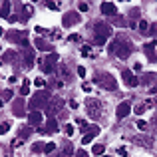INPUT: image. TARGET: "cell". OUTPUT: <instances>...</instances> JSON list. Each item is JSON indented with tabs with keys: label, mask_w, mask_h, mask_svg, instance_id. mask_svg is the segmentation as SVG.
<instances>
[{
	"label": "cell",
	"mask_w": 157,
	"mask_h": 157,
	"mask_svg": "<svg viewBox=\"0 0 157 157\" xmlns=\"http://www.w3.org/2000/svg\"><path fill=\"white\" fill-rule=\"evenodd\" d=\"M109 52L117 54V58L125 60V58L131 54V42H129V40H125L123 36H119V38H117V40H115V42L109 46Z\"/></svg>",
	"instance_id": "1"
},
{
	"label": "cell",
	"mask_w": 157,
	"mask_h": 157,
	"mask_svg": "<svg viewBox=\"0 0 157 157\" xmlns=\"http://www.w3.org/2000/svg\"><path fill=\"white\" fill-rule=\"evenodd\" d=\"M109 36H111V28L107 26V24L100 22V24H96V26H94V38H96V46H104Z\"/></svg>",
	"instance_id": "2"
},
{
	"label": "cell",
	"mask_w": 157,
	"mask_h": 157,
	"mask_svg": "<svg viewBox=\"0 0 157 157\" xmlns=\"http://www.w3.org/2000/svg\"><path fill=\"white\" fill-rule=\"evenodd\" d=\"M46 104H50V96H48L46 92L34 94V96H32V100H30V109L32 111H38V109H42Z\"/></svg>",
	"instance_id": "3"
},
{
	"label": "cell",
	"mask_w": 157,
	"mask_h": 157,
	"mask_svg": "<svg viewBox=\"0 0 157 157\" xmlns=\"http://www.w3.org/2000/svg\"><path fill=\"white\" fill-rule=\"evenodd\" d=\"M98 84H100L101 88H105V90H115V88H117L113 76H109V74H101V76L98 78Z\"/></svg>",
	"instance_id": "4"
},
{
	"label": "cell",
	"mask_w": 157,
	"mask_h": 157,
	"mask_svg": "<svg viewBox=\"0 0 157 157\" xmlns=\"http://www.w3.org/2000/svg\"><path fill=\"white\" fill-rule=\"evenodd\" d=\"M78 22H80V14H78V12H66L64 18H62L64 28H72V26H76Z\"/></svg>",
	"instance_id": "5"
},
{
	"label": "cell",
	"mask_w": 157,
	"mask_h": 157,
	"mask_svg": "<svg viewBox=\"0 0 157 157\" xmlns=\"http://www.w3.org/2000/svg\"><path fill=\"white\" fill-rule=\"evenodd\" d=\"M121 78H123V82H125V86H131V88L139 86V80L133 76V72H129V70H123V72H121Z\"/></svg>",
	"instance_id": "6"
},
{
	"label": "cell",
	"mask_w": 157,
	"mask_h": 157,
	"mask_svg": "<svg viewBox=\"0 0 157 157\" xmlns=\"http://www.w3.org/2000/svg\"><path fill=\"white\" fill-rule=\"evenodd\" d=\"M12 113L16 115V117H22L26 111H24V100L22 98H18V100H14V104H12Z\"/></svg>",
	"instance_id": "7"
},
{
	"label": "cell",
	"mask_w": 157,
	"mask_h": 157,
	"mask_svg": "<svg viewBox=\"0 0 157 157\" xmlns=\"http://www.w3.org/2000/svg\"><path fill=\"white\" fill-rule=\"evenodd\" d=\"M129 111H131V104H129V101H121V104L117 105V109H115V115H117L119 119H123Z\"/></svg>",
	"instance_id": "8"
},
{
	"label": "cell",
	"mask_w": 157,
	"mask_h": 157,
	"mask_svg": "<svg viewBox=\"0 0 157 157\" xmlns=\"http://www.w3.org/2000/svg\"><path fill=\"white\" fill-rule=\"evenodd\" d=\"M42 119H44L42 111H32V113L28 115V121H30V127H32V125H40V123H42Z\"/></svg>",
	"instance_id": "9"
},
{
	"label": "cell",
	"mask_w": 157,
	"mask_h": 157,
	"mask_svg": "<svg viewBox=\"0 0 157 157\" xmlns=\"http://www.w3.org/2000/svg\"><path fill=\"white\" fill-rule=\"evenodd\" d=\"M115 4L113 2H101V14H105V16H113L115 14Z\"/></svg>",
	"instance_id": "10"
},
{
	"label": "cell",
	"mask_w": 157,
	"mask_h": 157,
	"mask_svg": "<svg viewBox=\"0 0 157 157\" xmlns=\"http://www.w3.org/2000/svg\"><path fill=\"white\" fill-rule=\"evenodd\" d=\"M60 107H62V100H58V98H56V100H52V101H50V105H48V111H46V113L52 117V115L56 113Z\"/></svg>",
	"instance_id": "11"
},
{
	"label": "cell",
	"mask_w": 157,
	"mask_h": 157,
	"mask_svg": "<svg viewBox=\"0 0 157 157\" xmlns=\"http://www.w3.org/2000/svg\"><path fill=\"white\" fill-rule=\"evenodd\" d=\"M88 107H90V115H92V117H96V115H100V104H98V101H94L92 98H90L88 100Z\"/></svg>",
	"instance_id": "12"
},
{
	"label": "cell",
	"mask_w": 157,
	"mask_h": 157,
	"mask_svg": "<svg viewBox=\"0 0 157 157\" xmlns=\"http://www.w3.org/2000/svg\"><path fill=\"white\" fill-rule=\"evenodd\" d=\"M155 44H157V42H151V44H145V46H143V50H145V54L149 56V60H151V62H155V60H157V54L153 52V50H155Z\"/></svg>",
	"instance_id": "13"
},
{
	"label": "cell",
	"mask_w": 157,
	"mask_h": 157,
	"mask_svg": "<svg viewBox=\"0 0 157 157\" xmlns=\"http://www.w3.org/2000/svg\"><path fill=\"white\" fill-rule=\"evenodd\" d=\"M98 133H100V127H94V129L90 131V133H86L84 137H82V143H84V145H88V143H92V139L96 137Z\"/></svg>",
	"instance_id": "14"
},
{
	"label": "cell",
	"mask_w": 157,
	"mask_h": 157,
	"mask_svg": "<svg viewBox=\"0 0 157 157\" xmlns=\"http://www.w3.org/2000/svg\"><path fill=\"white\" fill-rule=\"evenodd\" d=\"M32 62H34V50L26 48V54H24V66H26V68H30Z\"/></svg>",
	"instance_id": "15"
},
{
	"label": "cell",
	"mask_w": 157,
	"mask_h": 157,
	"mask_svg": "<svg viewBox=\"0 0 157 157\" xmlns=\"http://www.w3.org/2000/svg\"><path fill=\"white\" fill-rule=\"evenodd\" d=\"M36 48H38V50H42V52L52 50V46H50V44H48L44 38H38V40H36Z\"/></svg>",
	"instance_id": "16"
},
{
	"label": "cell",
	"mask_w": 157,
	"mask_h": 157,
	"mask_svg": "<svg viewBox=\"0 0 157 157\" xmlns=\"http://www.w3.org/2000/svg\"><path fill=\"white\" fill-rule=\"evenodd\" d=\"M10 6L12 4L8 2V0L2 2V8H0V16H2V18H10Z\"/></svg>",
	"instance_id": "17"
},
{
	"label": "cell",
	"mask_w": 157,
	"mask_h": 157,
	"mask_svg": "<svg viewBox=\"0 0 157 157\" xmlns=\"http://www.w3.org/2000/svg\"><path fill=\"white\" fill-rule=\"evenodd\" d=\"M44 129H46L48 133H56V131H58V121L54 117H50V119H48V127H44Z\"/></svg>",
	"instance_id": "18"
},
{
	"label": "cell",
	"mask_w": 157,
	"mask_h": 157,
	"mask_svg": "<svg viewBox=\"0 0 157 157\" xmlns=\"http://www.w3.org/2000/svg\"><path fill=\"white\" fill-rule=\"evenodd\" d=\"M20 94H22V96H28V94H30V80H28V78H24L22 88H20Z\"/></svg>",
	"instance_id": "19"
},
{
	"label": "cell",
	"mask_w": 157,
	"mask_h": 157,
	"mask_svg": "<svg viewBox=\"0 0 157 157\" xmlns=\"http://www.w3.org/2000/svg\"><path fill=\"white\" fill-rule=\"evenodd\" d=\"M82 56H86V58H96V54L92 52V48H90V46H82Z\"/></svg>",
	"instance_id": "20"
},
{
	"label": "cell",
	"mask_w": 157,
	"mask_h": 157,
	"mask_svg": "<svg viewBox=\"0 0 157 157\" xmlns=\"http://www.w3.org/2000/svg\"><path fill=\"white\" fill-rule=\"evenodd\" d=\"M92 153H94V155H104V145H100V143H96V145L92 147Z\"/></svg>",
	"instance_id": "21"
},
{
	"label": "cell",
	"mask_w": 157,
	"mask_h": 157,
	"mask_svg": "<svg viewBox=\"0 0 157 157\" xmlns=\"http://www.w3.org/2000/svg\"><path fill=\"white\" fill-rule=\"evenodd\" d=\"M44 62H46V64H50V66H54L58 62V54H50V56H46V60H44Z\"/></svg>",
	"instance_id": "22"
},
{
	"label": "cell",
	"mask_w": 157,
	"mask_h": 157,
	"mask_svg": "<svg viewBox=\"0 0 157 157\" xmlns=\"http://www.w3.org/2000/svg\"><path fill=\"white\" fill-rule=\"evenodd\" d=\"M10 131V123L8 121H4V123H0V135H4V133H8Z\"/></svg>",
	"instance_id": "23"
},
{
	"label": "cell",
	"mask_w": 157,
	"mask_h": 157,
	"mask_svg": "<svg viewBox=\"0 0 157 157\" xmlns=\"http://www.w3.org/2000/svg\"><path fill=\"white\" fill-rule=\"evenodd\" d=\"M147 28H149V24H147L145 20H141V22H139V32H141V34H147V32H149Z\"/></svg>",
	"instance_id": "24"
},
{
	"label": "cell",
	"mask_w": 157,
	"mask_h": 157,
	"mask_svg": "<svg viewBox=\"0 0 157 157\" xmlns=\"http://www.w3.org/2000/svg\"><path fill=\"white\" fill-rule=\"evenodd\" d=\"M64 131H66V135H68V137H70V135H74V131H76V127H74L72 123H68V125L64 127Z\"/></svg>",
	"instance_id": "25"
},
{
	"label": "cell",
	"mask_w": 157,
	"mask_h": 157,
	"mask_svg": "<svg viewBox=\"0 0 157 157\" xmlns=\"http://www.w3.org/2000/svg\"><path fill=\"white\" fill-rule=\"evenodd\" d=\"M135 113H137V115H141L143 113V111H147V107H145V104H139V105H135Z\"/></svg>",
	"instance_id": "26"
},
{
	"label": "cell",
	"mask_w": 157,
	"mask_h": 157,
	"mask_svg": "<svg viewBox=\"0 0 157 157\" xmlns=\"http://www.w3.org/2000/svg\"><path fill=\"white\" fill-rule=\"evenodd\" d=\"M34 86H36V88H44V86H46V80H42V78H36V80H34Z\"/></svg>",
	"instance_id": "27"
},
{
	"label": "cell",
	"mask_w": 157,
	"mask_h": 157,
	"mask_svg": "<svg viewBox=\"0 0 157 157\" xmlns=\"http://www.w3.org/2000/svg\"><path fill=\"white\" fill-rule=\"evenodd\" d=\"M30 131H32L30 127H22V129H20V137H22V139L28 137V135H30Z\"/></svg>",
	"instance_id": "28"
},
{
	"label": "cell",
	"mask_w": 157,
	"mask_h": 157,
	"mask_svg": "<svg viewBox=\"0 0 157 157\" xmlns=\"http://www.w3.org/2000/svg\"><path fill=\"white\" fill-rule=\"evenodd\" d=\"M76 125H80L82 129H84V127H88V121H86L84 117H78V119H76Z\"/></svg>",
	"instance_id": "29"
},
{
	"label": "cell",
	"mask_w": 157,
	"mask_h": 157,
	"mask_svg": "<svg viewBox=\"0 0 157 157\" xmlns=\"http://www.w3.org/2000/svg\"><path fill=\"white\" fill-rule=\"evenodd\" d=\"M32 151H34V153H38V151H44V143H34V145H32Z\"/></svg>",
	"instance_id": "30"
},
{
	"label": "cell",
	"mask_w": 157,
	"mask_h": 157,
	"mask_svg": "<svg viewBox=\"0 0 157 157\" xmlns=\"http://www.w3.org/2000/svg\"><path fill=\"white\" fill-rule=\"evenodd\" d=\"M135 125H137V129H141V131H145V129H147V121H143V119H139Z\"/></svg>",
	"instance_id": "31"
},
{
	"label": "cell",
	"mask_w": 157,
	"mask_h": 157,
	"mask_svg": "<svg viewBox=\"0 0 157 157\" xmlns=\"http://www.w3.org/2000/svg\"><path fill=\"white\" fill-rule=\"evenodd\" d=\"M4 100H12V92H10V90H4V92H2V101Z\"/></svg>",
	"instance_id": "32"
},
{
	"label": "cell",
	"mask_w": 157,
	"mask_h": 157,
	"mask_svg": "<svg viewBox=\"0 0 157 157\" xmlns=\"http://www.w3.org/2000/svg\"><path fill=\"white\" fill-rule=\"evenodd\" d=\"M54 149H56V145H54V143H46V145H44V151H46V153H52Z\"/></svg>",
	"instance_id": "33"
},
{
	"label": "cell",
	"mask_w": 157,
	"mask_h": 157,
	"mask_svg": "<svg viewBox=\"0 0 157 157\" xmlns=\"http://www.w3.org/2000/svg\"><path fill=\"white\" fill-rule=\"evenodd\" d=\"M46 6L50 8V10H60V4H58V2H48Z\"/></svg>",
	"instance_id": "34"
},
{
	"label": "cell",
	"mask_w": 157,
	"mask_h": 157,
	"mask_svg": "<svg viewBox=\"0 0 157 157\" xmlns=\"http://www.w3.org/2000/svg\"><path fill=\"white\" fill-rule=\"evenodd\" d=\"M78 8H80V12H86L90 8V4L88 2H80V4H78Z\"/></svg>",
	"instance_id": "35"
},
{
	"label": "cell",
	"mask_w": 157,
	"mask_h": 157,
	"mask_svg": "<svg viewBox=\"0 0 157 157\" xmlns=\"http://www.w3.org/2000/svg\"><path fill=\"white\" fill-rule=\"evenodd\" d=\"M68 40H70V42H80V36H78V34H70Z\"/></svg>",
	"instance_id": "36"
},
{
	"label": "cell",
	"mask_w": 157,
	"mask_h": 157,
	"mask_svg": "<svg viewBox=\"0 0 157 157\" xmlns=\"http://www.w3.org/2000/svg\"><path fill=\"white\" fill-rule=\"evenodd\" d=\"M12 56H14V52H6V54L2 56V62H8V60H10Z\"/></svg>",
	"instance_id": "37"
},
{
	"label": "cell",
	"mask_w": 157,
	"mask_h": 157,
	"mask_svg": "<svg viewBox=\"0 0 157 157\" xmlns=\"http://www.w3.org/2000/svg\"><path fill=\"white\" fill-rule=\"evenodd\" d=\"M117 153L121 155V157H127V149H125V147H119V149H117Z\"/></svg>",
	"instance_id": "38"
},
{
	"label": "cell",
	"mask_w": 157,
	"mask_h": 157,
	"mask_svg": "<svg viewBox=\"0 0 157 157\" xmlns=\"http://www.w3.org/2000/svg\"><path fill=\"white\" fill-rule=\"evenodd\" d=\"M42 68H44V72H48V74H50V72H52V70H54V66H50V64H44V66H42Z\"/></svg>",
	"instance_id": "39"
},
{
	"label": "cell",
	"mask_w": 157,
	"mask_h": 157,
	"mask_svg": "<svg viewBox=\"0 0 157 157\" xmlns=\"http://www.w3.org/2000/svg\"><path fill=\"white\" fill-rule=\"evenodd\" d=\"M78 76L84 78V76H86V68H82V66H80V68H78Z\"/></svg>",
	"instance_id": "40"
},
{
	"label": "cell",
	"mask_w": 157,
	"mask_h": 157,
	"mask_svg": "<svg viewBox=\"0 0 157 157\" xmlns=\"http://www.w3.org/2000/svg\"><path fill=\"white\" fill-rule=\"evenodd\" d=\"M82 90H84V92H92V86L90 84H82Z\"/></svg>",
	"instance_id": "41"
},
{
	"label": "cell",
	"mask_w": 157,
	"mask_h": 157,
	"mask_svg": "<svg viewBox=\"0 0 157 157\" xmlns=\"http://www.w3.org/2000/svg\"><path fill=\"white\" fill-rule=\"evenodd\" d=\"M133 70H135V72H141V70H143V66H141V64H139V62H137V64L133 66Z\"/></svg>",
	"instance_id": "42"
},
{
	"label": "cell",
	"mask_w": 157,
	"mask_h": 157,
	"mask_svg": "<svg viewBox=\"0 0 157 157\" xmlns=\"http://www.w3.org/2000/svg\"><path fill=\"white\" fill-rule=\"evenodd\" d=\"M22 145V141H20V139H14V141H12V147H20Z\"/></svg>",
	"instance_id": "43"
},
{
	"label": "cell",
	"mask_w": 157,
	"mask_h": 157,
	"mask_svg": "<svg viewBox=\"0 0 157 157\" xmlns=\"http://www.w3.org/2000/svg\"><path fill=\"white\" fill-rule=\"evenodd\" d=\"M34 30H36V34H44V28H42V26H36Z\"/></svg>",
	"instance_id": "44"
},
{
	"label": "cell",
	"mask_w": 157,
	"mask_h": 157,
	"mask_svg": "<svg viewBox=\"0 0 157 157\" xmlns=\"http://www.w3.org/2000/svg\"><path fill=\"white\" fill-rule=\"evenodd\" d=\"M52 38L58 40V38H62V34H60V32H52Z\"/></svg>",
	"instance_id": "45"
},
{
	"label": "cell",
	"mask_w": 157,
	"mask_h": 157,
	"mask_svg": "<svg viewBox=\"0 0 157 157\" xmlns=\"http://www.w3.org/2000/svg\"><path fill=\"white\" fill-rule=\"evenodd\" d=\"M70 107H72V109H76V107H78V101L72 100V101H70Z\"/></svg>",
	"instance_id": "46"
},
{
	"label": "cell",
	"mask_w": 157,
	"mask_h": 157,
	"mask_svg": "<svg viewBox=\"0 0 157 157\" xmlns=\"http://www.w3.org/2000/svg\"><path fill=\"white\" fill-rule=\"evenodd\" d=\"M76 157H88V153H86V151H78Z\"/></svg>",
	"instance_id": "47"
},
{
	"label": "cell",
	"mask_w": 157,
	"mask_h": 157,
	"mask_svg": "<svg viewBox=\"0 0 157 157\" xmlns=\"http://www.w3.org/2000/svg\"><path fill=\"white\" fill-rule=\"evenodd\" d=\"M2 105H4V101H2V98H0V109H2Z\"/></svg>",
	"instance_id": "48"
},
{
	"label": "cell",
	"mask_w": 157,
	"mask_h": 157,
	"mask_svg": "<svg viewBox=\"0 0 157 157\" xmlns=\"http://www.w3.org/2000/svg\"><path fill=\"white\" fill-rule=\"evenodd\" d=\"M101 157H111V155H105V153H104V155H101Z\"/></svg>",
	"instance_id": "49"
}]
</instances>
